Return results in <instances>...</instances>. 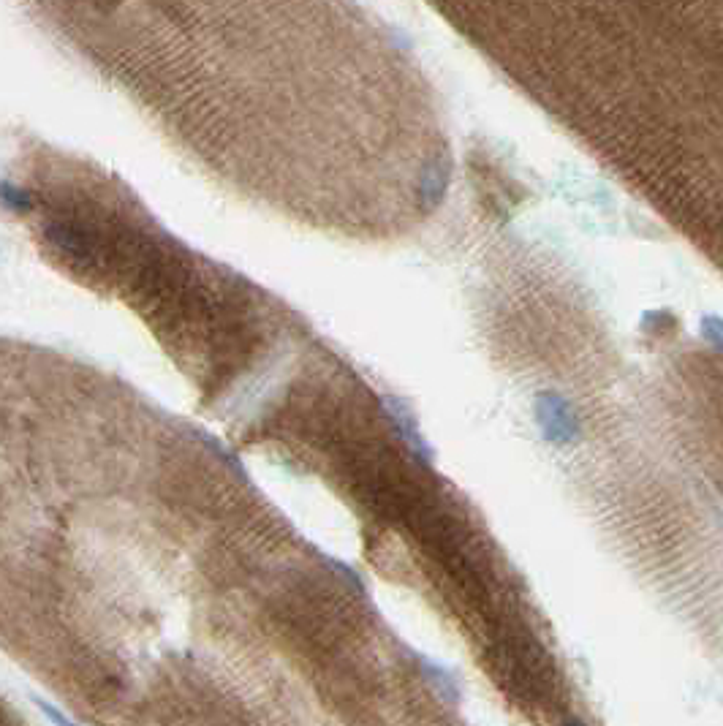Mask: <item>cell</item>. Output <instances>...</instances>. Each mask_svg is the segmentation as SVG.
<instances>
[{
	"label": "cell",
	"instance_id": "cell-4",
	"mask_svg": "<svg viewBox=\"0 0 723 726\" xmlns=\"http://www.w3.org/2000/svg\"><path fill=\"white\" fill-rule=\"evenodd\" d=\"M41 710H44V713H47V716L52 718V721H55V724H58V726H77V724H74V721H68V718L60 716V713H58V710H55V707L41 705Z\"/></svg>",
	"mask_w": 723,
	"mask_h": 726
},
{
	"label": "cell",
	"instance_id": "cell-5",
	"mask_svg": "<svg viewBox=\"0 0 723 726\" xmlns=\"http://www.w3.org/2000/svg\"><path fill=\"white\" fill-rule=\"evenodd\" d=\"M563 726H585V724H582V721H566Z\"/></svg>",
	"mask_w": 723,
	"mask_h": 726
},
{
	"label": "cell",
	"instance_id": "cell-3",
	"mask_svg": "<svg viewBox=\"0 0 723 726\" xmlns=\"http://www.w3.org/2000/svg\"><path fill=\"white\" fill-rule=\"evenodd\" d=\"M699 335H702L704 343H710L723 357V316L704 313L702 319H699Z\"/></svg>",
	"mask_w": 723,
	"mask_h": 726
},
{
	"label": "cell",
	"instance_id": "cell-2",
	"mask_svg": "<svg viewBox=\"0 0 723 726\" xmlns=\"http://www.w3.org/2000/svg\"><path fill=\"white\" fill-rule=\"evenodd\" d=\"M536 419H539L541 436L552 446H571L582 438L577 408L558 392H541L536 397Z\"/></svg>",
	"mask_w": 723,
	"mask_h": 726
},
{
	"label": "cell",
	"instance_id": "cell-1",
	"mask_svg": "<svg viewBox=\"0 0 723 726\" xmlns=\"http://www.w3.org/2000/svg\"><path fill=\"white\" fill-rule=\"evenodd\" d=\"M49 20L55 22L74 47L123 77L128 88L142 90L150 107L164 112L174 126L191 128L196 109L202 112L196 128L207 126V115L218 109L226 112L223 131L229 134V112L245 109V131H256L253 115L267 109L272 131H280L272 112L297 109L305 115L327 109L335 115L348 109L367 115L414 136L419 142L444 147L441 136H425L395 126L384 115L419 128H435L438 123L411 120L386 109L370 107V98H395L408 104H425V90L384 88L359 82V74L373 71H405L408 60L400 63H348V47H378L389 41L376 39V33L346 0H36ZM395 107V104H386ZM403 109V107H395ZM419 112V109H405ZM433 115V112H419ZM308 123L321 131L313 117ZM319 117V115H316ZM289 131L291 120L283 115ZM332 126L343 128L327 117ZM354 120V117H351ZM264 131L267 120L261 115ZM324 123V120H321ZM359 123V120H354ZM327 126V123H324ZM362 126V123H359ZM367 128V126H362ZM242 131V115H240ZM327 131L332 128L327 126ZM370 131V128H367ZM381 136V134H378Z\"/></svg>",
	"mask_w": 723,
	"mask_h": 726
}]
</instances>
